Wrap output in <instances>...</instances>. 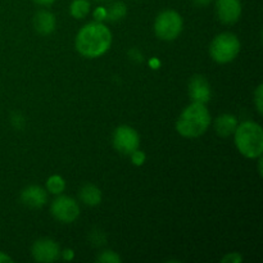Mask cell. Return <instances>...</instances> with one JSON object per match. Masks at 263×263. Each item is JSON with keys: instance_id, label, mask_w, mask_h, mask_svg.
Returning <instances> with one entry per match:
<instances>
[{"instance_id": "cb8c5ba5", "label": "cell", "mask_w": 263, "mask_h": 263, "mask_svg": "<svg viewBox=\"0 0 263 263\" xmlns=\"http://www.w3.org/2000/svg\"><path fill=\"white\" fill-rule=\"evenodd\" d=\"M62 257H63V259H66V261H72L73 259V251L72 249H66V251H63V253H61Z\"/></svg>"}, {"instance_id": "9a60e30c", "label": "cell", "mask_w": 263, "mask_h": 263, "mask_svg": "<svg viewBox=\"0 0 263 263\" xmlns=\"http://www.w3.org/2000/svg\"><path fill=\"white\" fill-rule=\"evenodd\" d=\"M127 14V7L123 2H115L105 9V20L110 22H117L123 20Z\"/></svg>"}, {"instance_id": "7a4b0ae2", "label": "cell", "mask_w": 263, "mask_h": 263, "mask_svg": "<svg viewBox=\"0 0 263 263\" xmlns=\"http://www.w3.org/2000/svg\"><path fill=\"white\" fill-rule=\"evenodd\" d=\"M210 125L211 116L204 103L193 102L177 120L176 130L185 138H198L208 130Z\"/></svg>"}, {"instance_id": "3957f363", "label": "cell", "mask_w": 263, "mask_h": 263, "mask_svg": "<svg viewBox=\"0 0 263 263\" xmlns=\"http://www.w3.org/2000/svg\"><path fill=\"white\" fill-rule=\"evenodd\" d=\"M235 144L247 158H259L263 153V130L252 121H246L236 127Z\"/></svg>"}, {"instance_id": "ffe728a7", "label": "cell", "mask_w": 263, "mask_h": 263, "mask_svg": "<svg viewBox=\"0 0 263 263\" xmlns=\"http://www.w3.org/2000/svg\"><path fill=\"white\" fill-rule=\"evenodd\" d=\"M130 156H131V162H133L135 166H143V164L145 163L146 156H145V153H144V152L136 149V151H134L133 153L130 154Z\"/></svg>"}, {"instance_id": "7402d4cb", "label": "cell", "mask_w": 263, "mask_h": 263, "mask_svg": "<svg viewBox=\"0 0 263 263\" xmlns=\"http://www.w3.org/2000/svg\"><path fill=\"white\" fill-rule=\"evenodd\" d=\"M10 121H12L13 127H15L17 130H21L26 123L25 118H23L22 115H20V113H14V115L12 116V118H10Z\"/></svg>"}, {"instance_id": "4316f807", "label": "cell", "mask_w": 263, "mask_h": 263, "mask_svg": "<svg viewBox=\"0 0 263 263\" xmlns=\"http://www.w3.org/2000/svg\"><path fill=\"white\" fill-rule=\"evenodd\" d=\"M36 4H40V5H49V4H53L55 0H33Z\"/></svg>"}, {"instance_id": "484cf974", "label": "cell", "mask_w": 263, "mask_h": 263, "mask_svg": "<svg viewBox=\"0 0 263 263\" xmlns=\"http://www.w3.org/2000/svg\"><path fill=\"white\" fill-rule=\"evenodd\" d=\"M193 3H194L195 5H198V7H205V5L212 3V0H193Z\"/></svg>"}, {"instance_id": "5b68a950", "label": "cell", "mask_w": 263, "mask_h": 263, "mask_svg": "<svg viewBox=\"0 0 263 263\" xmlns=\"http://www.w3.org/2000/svg\"><path fill=\"white\" fill-rule=\"evenodd\" d=\"M156 35L161 40H175L182 31V18L176 10H163L159 13L154 23Z\"/></svg>"}, {"instance_id": "ba28073f", "label": "cell", "mask_w": 263, "mask_h": 263, "mask_svg": "<svg viewBox=\"0 0 263 263\" xmlns=\"http://www.w3.org/2000/svg\"><path fill=\"white\" fill-rule=\"evenodd\" d=\"M32 257L37 262H54L61 257V248L53 239H39L32 246Z\"/></svg>"}, {"instance_id": "277c9868", "label": "cell", "mask_w": 263, "mask_h": 263, "mask_svg": "<svg viewBox=\"0 0 263 263\" xmlns=\"http://www.w3.org/2000/svg\"><path fill=\"white\" fill-rule=\"evenodd\" d=\"M240 41L231 32H222L216 36L210 46V54L217 63H229L238 57Z\"/></svg>"}, {"instance_id": "8fae6325", "label": "cell", "mask_w": 263, "mask_h": 263, "mask_svg": "<svg viewBox=\"0 0 263 263\" xmlns=\"http://www.w3.org/2000/svg\"><path fill=\"white\" fill-rule=\"evenodd\" d=\"M189 95L193 102L207 103L211 99V86L203 76H194L190 80Z\"/></svg>"}, {"instance_id": "8992f818", "label": "cell", "mask_w": 263, "mask_h": 263, "mask_svg": "<svg viewBox=\"0 0 263 263\" xmlns=\"http://www.w3.org/2000/svg\"><path fill=\"white\" fill-rule=\"evenodd\" d=\"M139 144H140L139 134L130 126L123 125L115 130L113 145H115L116 151H118L120 153L130 156L134 151L139 149Z\"/></svg>"}, {"instance_id": "2e32d148", "label": "cell", "mask_w": 263, "mask_h": 263, "mask_svg": "<svg viewBox=\"0 0 263 263\" xmlns=\"http://www.w3.org/2000/svg\"><path fill=\"white\" fill-rule=\"evenodd\" d=\"M90 12V2L89 0H73L69 7V13L73 18L81 20L85 18Z\"/></svg>"}, {"instance_id": "5bb4252c", "label": "cell", "mask_w": 263, "mask_h": 263, "mask_svg": "<svg viewBox=\"0 0 263 263\" xmlns=\"http://www.w3.org/2000/svg\"><path fill=\"white\" fill-rule=\"evenodd\" d=\"M80 199L84 204L95 207V205L100 204V202H102V192L95 185L85 184L80 189Z\"/></svg>"}, {"instance_id": "52a82bcc", "label": "cell", "mask_w": 263, "mask_h": 263, "mask_svg": "<svg viewBox=\"0 0 263 263\" xmlns=\"http://www.w3.org/2000/svg\"><path fill=\"white\" fill-rule=\"evenodd\" d=\"M51 215L63 223H71L80 216V207L71 197H59L51 203Z\"/></svg>"}, {"instance_id": "6da1fadb", "label": "cell", "mask_w": 263, "mask_h": 263, "mask_svg": "<svg viewBox=\"0 0 263 263\" xmlns=\"http://www.w3.org/2000/svg\"><path fill=\"white\" fill-rule=\"evenodd\" d=\"M112 44V32L100 22L85 25L76 36V49L86 58H98L103 55Z\"/></svg>"}, {"instance_id": "f1b7e54d", "label": "cell", "mask_w": 263, "mask_h": 263, "mask_svg": "<svg viewBox=\"0 0 263 263\" xmlns=\"http://www.w3.org/2000/svg\"><path fill=\"white\" fill-rule=\"evenodd\" d=\"M94 2H97V3H108V2H110V0H94Z\"/></svg>"}, {"instance_id": "9c48e42d", "label": "cell", "mask_w": 263, "mask_h": 263, "mask_svg": "<svg viewBox=\"0 0 263 263\" xmlns=\"http://www.w3.org/2000/svg\"><path fill=\"white\" fill-rule=\"evenodd\" d=\"M216 14L220 22L225 25H234L241 15L240 0H217Z\"/></svg>"}, {"instance_id": "4fadbf2b", "label": "cell", "mask_w": 263, "mask_h": 263, "mask_svg": "<svg viewBox=\"0 0 263 263\" xmlns=\"http://www.w3.org/2000/svg\"><path fill=\"white\" fill-rule=\"evenodd\" d=\"M238 127V120L233 115H221L215 121V130L221 138H228Z\"/></svg>"}, {"instance_id": "83f0119b", "label": "cell", "mask_w": 263, "mask_h": 263, "mask_svg": "<svg viewBox=\"0 0 263 263\" xmlns=\"http://www.w3.org/2000/svg\"><path fill=\"white\" fill-rule=\"evenodd\" d=\"M258 172H259V175H263V172H262V158L261 157H259V162H258Z\"/></svg>"}, {"instance_id": "30bf717a", "label": "cell", "mask_w": 263, "mask_h": 263, "mask_svg": "<svg viewBox=\"0 0 263 263\" xmlns=\"http://www.w3.org/2000/svg\"><path fill=\"white\" fill-rule=\"evenodd\" d=\"M21 202L25 204L26 207L33 208V210H39V208L44 207L48 202V194L45 190L37 185H30V186L25 187L21 193Z\"/></svg>"}, {"instance_id": "e0dca14e", "label": "cell", "mask_w": 263, "mask_h": 263, "mask_svg": "<svg viewBox=\"0 0 263 263\" xmlns=\"http://www.w3.org/2000/svg\"><path fill=\"white\" fill-rule=\"evenodd\" d=\"M46 187H48L51 194H61L64 187H66V182H64L63 177L58 176V175H53L46 181Z\"/></svg>"}, {"instance_id": "ac0fdd59", "label": "cell", "mask_w": 263, "mask_h": 263, "mask_svg": "<svg viewBox=\"0 0 263 263\" xmlns=\"http://www.w3.org/2000/svg\"><path fill=\"white\" fill-rule=\"evenodd\" d=\"M98 262L100 263H120L122 262V258L113 251H105L100 253L97 258Z\"/></svg>"}, {"instance_id": "603a6c76", "label": "cell", "mask_w": 263, "mask_h": 263, "mask_svg": "<svg viewBox=\"0 0 263 263\" xmlns=\"http://www.w3.org/2000/svg\"><path fill=\"white\" fill-rule=\"evenodd\" d=\"M223 263H239L243 261V257L240 256L239 253H229L221 259Z\"/></svg>"}, {"instance_id": "d6986e66", "label": "cell", "mask_w": 263, "mask_h": 263, "mask_svg": "<svg viewBox=\"0 0 263 263\" xmlns=\"http://www.w3.org/2000/svg\"><path fill=\"white\" fill-rule=\"evenodd\" d=\"M254 103L259 115H263V85L259 84L254 91Z\"/></svg>"}, {"instance_id": "d4e9b609", "label": "cell", "mask_w": 263, "mask_h": 263, "mask_svg": "<svg viewBox=\"0 0 263 263\" xmlns=\"http://www.w3.org/2000/svg\"><path fill=\"white\" fill-rule=\"evenodd\" d=\"M7 262L12 263L13 258L8 256L7 253H4V252H0V263H7Z\"/></svg>"}, {"instance_id": "44dd1931", "label": "cell", "mask_w": 263, "mask_h": 263, "mask_svg": "<svg viewBox=\"0 0 263 263\" xmlns=\"http://www.w3.org/2000/svg\"><path fill=\"white\" fill-rule=\"evenodd\" d=\"M90 240H91V243L94 244V246L97 247H100V246H104L105 244V236L104 234L102 233V231H94V233H91V235H90Z\"/></svg>"}, {"instance_id": "7c38bea8", "label": "cell", "mask_w": 263, "mask_h": 263, "mask_svg": "<svg viewBox=\"0 0 263 263\" xmlns=\"http://www.w3.org/2000/svg\"><path fill=\"white\" fill-rule=\"evenodd\" d=\"M57 21L55 17L49 10H39L33 17V26L35 30L41 35H50L55 30Z\"/></svg>"}]
</instances>
